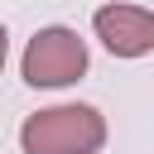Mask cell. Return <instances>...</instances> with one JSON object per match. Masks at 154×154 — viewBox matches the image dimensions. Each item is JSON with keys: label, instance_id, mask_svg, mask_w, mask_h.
<instances>
[{"label": "cell", "instance_id": "3", "mask_svg": "<svg viewBox=\"0 0 154 154\" xmlns=\"http://www.w3.org/2000/svg\"><path fill=\"white\" fill-rule=\"evenodd\" d=\"M91 34L101 38V48L111 58H144V53H154V10L111 0L91 14Z\"/></svg>", "mask_w": 154, "mask_h": 154}, {"label": "cell", "instance_id": "2", "mask_svg": "<svg viewBox=\"0 0 154 154\" xmlns=\"http://www.w3.org/2000/svg\"><path fill=\"white\" fill-rule=\"evenodd\" d=\"M19 72L29 87H72L82 72H87V43L77 29L67 24H48L38 29L29 43H24V58H19Z\"/></svg>", "mask_w": 154, "mask_h": 154}, {"label": "cell", "instance_id": "1", "mask_svg": "<svg viewBox=\"0 0 154 154\" xmlns=\"http://www.w3.org/2000/svg\"><path fill=\"white\" fill-rule=\"evenodd\" d=\"M106 144V116L87 101L43 106L19 125L24 154H96Z\"/></svg>", "mask_w": 154, "mask_h": 154}, {"label": "cell", "instance_id": "4", "mask_svg": "<svg viewBox=\"0 0 154 154\" xmlns=\"http://www.w3.org/2000/svg\"><path fill=\"white\" fill-rule=\"evenodd\" d=\"M5 58H10V29L0 24V72H5Z\"/></svg>", "mask_w": 154, "mask_h": 154}]
</instances>
